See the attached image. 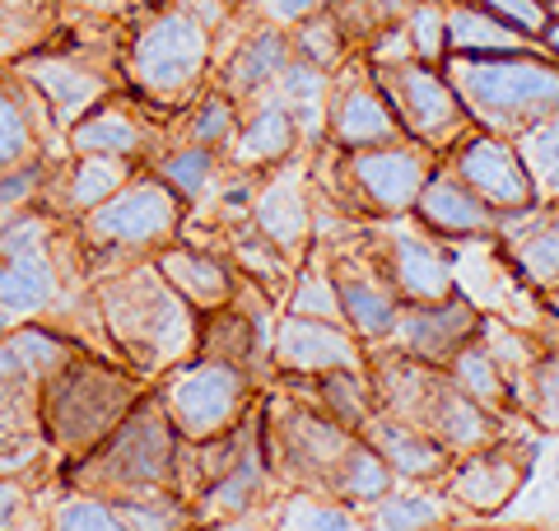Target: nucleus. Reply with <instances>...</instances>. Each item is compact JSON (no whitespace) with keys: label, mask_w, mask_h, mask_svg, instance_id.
Returning <instances> with one entry per match:
<instances>
[{"label":"nucleus","mask_w":559,"mask_h":531,"mask_svg":"<svg viewBox=\"0 0 559 531\" xmlns=\"http://www.w3.org/2000/svg\"><path fill=\"white\" fill-rule=\"evenodd\" d=\"M224 0H150L121 24L117 75L150 113L173 117L215 80L219 24H229Z\"/></svg>","instance_id":"1"},{"label":"nucleus","mask_w":559,"mask_h":531,"mask_svg":"<svg viewBox=\"0 0 559 531\" xmlns=\"http://www.w3.org/2000/svg\"><path fill=\"white\" fill-rule=\"evenodd\" d=\"M94 304L108 350L145 382L164 378L168 368L197 354L201 312L182 294H173L168 280L154 271V261H135L112 275H98Z\"/></svg>","instance_id":"2"},{"label":"nucleus","mask_w":559,"mask_h":531,"mask_svg":"<svg viewBox=\"0 0 559 531\" xmlns=\"http://www.w3.org/2000/svg\"><path fill=\"white\" fill-rule=\"evenodd\" d=\"M150 392V382L131 374L121 359L80 350L43 382V438L51 452V467H66L75 457L94 452L108 438L127 411Z\"/></svg>","instance_id":"3"},{"label":"nucleus","mask_w":559,"mask_h":531,"mask_svg":"<svg viewBox=\"0 0 559 531\" xmlns=\"http://www.w3.org/2000/svg\"><path fill=\"white\" fill-rule=\"evenodd\" d=\"M182 224H187L182 197H173L150 168H140L121 191H112L103 205H94L90 215L70 224V234H75L84 271H90V280H98L121 271V266L150 261L159 247L182 238Z\"/></svg>","instance_id":"4"},{"label":"nucleus","mask_w":559,"mask_h":531,"mask_svg":"<svg viewBox=\"0 0 559 531\" xmlns=\"http://www.w3.org/2000/svg\"><path fill=\"white\" fill-rule=\"evenodd\" d=\"M448 84L457 88L462 108L476 131L513 140L536 121L559 113V66L540 51H518V57H448Z\"/></svg>","instance_id":"5"},{"label":"nucleus","mask_w":559,"mask_h":531,"mask_svg":"<svg viewBox=\"0 0 559 531\" xmlns=\"http://www.w3.org/2000/svg\"><path fill=\"white\" fill-rule=\"evenodd\" d=\"M173 462H178V429L164 415V405L154 401V392H145L94 452L66 462L57 481L108 494V499H117V494H159L173 489Z\"/></svg>","instance_id":"6"},{"label":"nucleus","mask_w":559,"mask_h":531,"mask_svg":"<svg viewBox=\"0 0 559 531\" xmlns=\"http://www.w3.org/2000/svg\"><path fill=\"white\" fill-rule=\"evenodd\" d=\"M94 33L98 28L61 24L43 47H33V51H24V57H14L5 66L10 75L33 94V103H38L43 117H47V127L61 140L84 113L98 108L103 98L121 88L117 51H98Z\"/></svg>","instance_id":"7"},{"label":"nucleus","mask_w":559,"mask_h":531,"mask_svg":"<svg viewBox=\"0 0 559 531\" xmlns=\"http://www.w3.org/2000/svg\"><path fill=\"white\" fill-rule=\"evenodd\" d=\"M150 392L164 405V415L173 420L178 438L229 434L261 401V387L252 382L248 368L215 359V354H191L178 368H168L164 378H154Z\"/></svg>","instance_id":"8"},{"label":"nucleus","mask_w":559,"mask_h":531,"mask_svg":"<svg viewBox=\"0 0 559 531\" xmlns=\"http://www.w3.org/2000/svg\"><path fill=\"white\" fill-rule=\"evenodd\" d=\"M257 411H261V442H266L271 481L326 494L331 471H336L345 448L355 442V434L341 429L308 397H294V392H271L266 401H257Z\"/></svg>","instance_id":"9"},{"label":"nucleus","mask_w":559,"mask_h":531,"mask_svg":"<svg viewBox=\"0 0 559 531\" xmlns=\"http://www.w3.org/2000/svg\"><path fill=\"white\" fill-rule=\"evenodd\" d=\"M373 80L388 98V108L396 117V127L406 140H415L419 150H429L433 158L448 154L471 127V117L462 108L457 88L448 84L443 66H429V61H388V66H373Z\"/></svg>","instance_id":"10"},{"label":"nucleus","mask_w":559,"mask_h":531,"mask_svg":"<svg viewBox=\"0 0 559 531\" xmlns=\"http://www.w3.org/2000/svg\"><path fill=\"white\" fill-rule=\"evenodd\" d=\"M429 173H433L429 150H419L415 140H392V145L378 150L341 154L336 187L345 210H364V215L378 220H406Z\"/></svg>","instance_id":"11"},{"label":"nucleus","mask_w":559,"mask_h":531,"mask_svg":"<svg viewBox=\"0 0 559 531\" xmlns=\"http://www.w3.org/2000/svg\"><path fill=\"white\" fill-rule=\"evenodd\" d=\"M0 475L57 481L47 438H43V382L28 374L10 331L0 335Z\"/></svg>","instance_id":"12"},{"label":"nucleus","mask_w":559,"mask_h":531,"mask_svg":"<svg viewBox=\"0 0 559 531\" xmlns=\"http://www.w3.org/2000/svg\"><path fill=\"white\" fill-rule=\"evenodd\" d=\"M536 462V442H518V438H495L485 448L452 457V467L443 475V499L457 504L471 518H499L503 508L518 499V489L527 485Z\"/></svg>","instance_id":"13"},{"label":"nucleus","mask_w":559,"mask_h":531,"mask_svg":"<svg viewBox=\"0 0 559 531\" xmlns=\"http://www.w3.org/2000/svg\"><path fill=\"white\" fill-rule=\"evenodd\" d=\"M248 224L285 257H294V261L308 257L312 238H318V182H312V173L299 164V154L257 177Z\"/></svg>","instance_id":"14"},{"label":"nucleus","mask_w":559,"mask_h":531,"mask_svg":"<svg viewBox=\"0 0 559 531\" xmlns=\"http://www.w3.org/2000/svg\"><path fill=\"white\" fill-rule=\"evenodd\" d=\"M373 243H378L373 261L382 266V275H388L392 294L401 298V308L406 304H439V298L457 294V261H452L448 243L425 234L415 220L411 224L392 220Z\"/></svg>","instance_id":"15"},{"label":"nucleus","mask_w":559,"mask_h":531,"mask_svg":"<svg viewBox=\"0 0 559 531\" xmlns=\"http://www.w3.org/2000/svg\"><path fill=\"white\" fill-rule=\"evenodd\" d=\"M164 145L168 131L159 113H150L127 88L108 94L98 108H90L66 131V154H108V158H127L135 168H150V158Z\"/></svg>","instance_id":"16"},{"label":"nucleus","mask_w":559,"mask_h":531,"mask_svg":"<svg viewBox=\"0 0 559 531\" xmlns=\"http://www.w3.org/2000/svg\"><path fill=\"white\" fill-rule=\"evenodd\" d=\"M326 140H331V145H336L341 154L378 150V145H392V140H406L364 57H359V61H345L336 75H331V94H326Z\"/></svg>","instance_id":"17"},{"label":"nucleus","mask_w":559,"mask_h":531,"mask_svg":"<svg viewBox=\"0 0 559 531\" xmlns=\"http://www.w3.org/2000/svg\"><path fill=\"white\" fill-rule=\"evenodd\" d=\"M271 368L280 378H322V374H341V368H369V354H364V345L345 322L275 312Z\"/></svg>","instance_id":"18"},{"label":"nucleus","mask_w":559,"mask_h":531,"mask_svg":"<svg viewBox=\"0 0 559 531\" xmlns=\"http://www.w3.org/2000/svg\"><path fill=\"white\" fill-rule=\"evenodd\" d=\"M448 168L462 177V182L476 191L485 205H495L499 215L503 210H527L536 205V187H532V173L522 164V154L513 140L503 135H489V131H466L457 145L448 150Z\"/></svg>","instance_id":"19"},{"label":"nucleus","mask_w":559,"mask_h":531,"mask_svg":"<svg viewBox=\"0 0 559 531\" xmlns=\"http://www.w3.org/2000/svg\"><path fill=\"white\" fill-rule=\"evenodd\" d=\"M480 322H485L480 308L457 290V294L439 298V304H406L396 317L392 335H388V345L396 354H406V359L443 374L452 354L480 335Z\"/></svg>","instance_id":"20"},{"label":"nucleus","mask_w":559,"mask_h":531,"mask_svg":"<svg viewBox=\"0 0 559 531\" xmlns=\"http://www.w3.org/2000/svg\"><path fill=\"white\" fill-rule=\"evenodd\" d=\"M331 280H336V298H341V322L355 331V341L369 345H388V335L401 317V298L392 294L382 266L373 252H341L331 257Z\"/></svg>","instance_id":"21"},{"label":"nucleus","mask_w":559,"mask_h":531,"mask_svg":"<svg viewBox=\"0 0 559 531\" xmlns=\"http://www.w3.org/2000/svg\"><path fill=\"white\" fill-rule=\"evenodd\" d=\"M266 485H271V462H266V442H261V411H252L248 424H242V442H238V457L229 462V471L187 504L191 527L205 531V527L238 522L242 512H252L261 504Z\"/></svg>","instance_id":"22"},{"label":"nucleus","mask_w":559,"mask_h":531,"mask_svg":"<svg viewBox=\"0 0 559 531\" xmlns=\"http://www.w3.org/2000/svg\"><path fill=\"white\" fill-rule=\"evenodd\" d=\"M411 220L425 228V234L443 238V243H471V238H495L499 234V210L485 205L476 191L452 168H439L425 177V187H419V197L411 205Z\"/></svg>","instance_id":"23"},{"label":"nucleus","mask_w":559,"mask_h":531,"mask_svg":"<svg viewBox=\"0 0 559 531\" xmlns=\"http://www.w3.org/2000/svg\"><path fill=\"white\" fill-rule=\"evenodd\" d=\"M140 168L127 164V158H108V154H66L51 164L47 177V197L43 210H51L61 224H75L80 215H90L94 205H103L131 182Z\"/></svg>","instance_id":"24"},{"label":"nucleus","mask_w":559,"mask_h":531,"mask_svg":"<svg viewBox=\"0 0 559 531\" xmlns=\"http://www.w3.org/2000/svg\"><path fill=\"white\" fill-rule=\"evenodd\" d=\"M289 57H294L289 28H280V24L266 20V24H257V28L242 33V38L215 61V80H210V84H219L224 94L238 103V108H248L252 98L271 94V84L280 80V70L289 66Z\"/></svg>","instance_id":"25"},{"label":"nucleus","mask_w":559,"mask_h":531,"mask_svg":"<svg viewBox=\"0 0 559 531\" xmlns=\"http://www.w3.org/2000/svg\"><path fill=\"white\" fill-rule=\"evenodd\" d=\"M154 271H159L173 294H182L191 308H197L201 317L224 308L234 298V285H238V271L229 261H224V252H215L210 243H191L187 234L173 238L168 247H159V252L150 257Z\"/></svg>","instance_id":"26"},{"label":"nucleus","mask_w":559,"mask_h":531,"mask_svg":"<svg viewBox=\"0 0 559 531\" xmlns=\"http://www.w3.org/2000/svg\"><path fill=\"white\" fill-rule=\"evenodd\" d=\"M495 238L509 243L518 280H527L540 294L559 290V205L536 201L527 210H503Z\"/></svg>","instance_id":"27"},{"label":"nucleus","mask_w":559,"mask_h":531,"mask_svg":"<svg viewBox=\"0 0 559 531\" xmlns=\"http://www.w3.org/2000/svg\"><path fill=\"white\" fill-rule=\"evenodd\" d=\"M299 150H304V140H299L289 108L275 94H261L242 108L238 131L229 140V150H224V164L238 173H266L275 164H285V158H294Z\"/></svg>","instance_id":"28"},{"label":"nucleus","mask_w":559,"mask_h":531,"mask_svg":"<svg viewBox=\"0 0 559 531\" xmlns=\"http://www.w3.org/2000/svg\"><path fill=\"white\" fill-rule=\"evenodd\" d=\"M38 158H66V140L47 127L28 88L0 66V173L28 168Z\"/></svg>","instance_id":"29"},{"label":"nucleus","mask_w":559,"mask_h":531,"mask_svg":"<svg viewBox=\"0 0 559 531\" xmlns=\"http://www.w3.org/2000/svg\"><path fill=\"white\" fill-rule=\"evenodd\" d=\"M359 434L382 452V462L392 467L396 485H439L452 467V457L439 438H429L419 424L396 420L388 411H373V420L364 424Z\"/></svg>","instance_id":"30"},{"label":"nucleus","mask_w":559,"mask_h":531,"mask_svg":"<svg viewBox=\"0 0 559 531\" xmlns=\"http://www.w3.org/2000/svg\"><path fill=\"white\" fill-rule=\"evenodd\" d=\"M415 424L429 438H439L443 448H448V457H466V452L485 448V442L503 438V420L489 415L485 405H476L471 397H462L448 378L433 382V392L425 397V405H419Z\"/></svg>","instance_id":"31"},{"label":"nucleus","mask_w":559,"mask_h":531,"mask_svg":"<svg viewBox=\"0 0 559 531\" xmlns=\"http://www.w3.org/2000/svg\"><path fill=\"white\" fill-rule=\"evenodd\" d=\"M443 24H448V57H518V51H540L532 38H522L518 28L495 20L476 0H443Z\"/></svg>","instance_id":"32"},{"label":"nucleus","mask_w":559,"mask_h":531,"mask_svg":"<svg viewBox=\"0 0 559 531\" xmlns=\"http://www.w3.org/2000/svg\"><path fill=\"white\" fill-rule=\"evenodd\" d=\"M396 489V475L392 467L382 462V452L373 448L364 434H355V442L345 448V457L336 462V471H331V481H326V499H336L341 508H373L382 494H392Z\"/></svg>","instance_id":"33"},{"label":"nucleus","mask_w":559,"mask_h":531,"mask_svg":"<svg viewBox=\"0 0 559 531\" xmlns=\"http://www.w3.org/2000/svg\"><path fill=\"white\" fill-rule=\"evenodd\" d=\"M443 378L457 387L462 397H471L476 405H485L489 415H509V411H518V401H513V382H509V374L499 368V359L489 354V345L480 341H466L457 354L448 359V368H443Z\"/></svg>","instance_id":"34"},{"label":"nucleus","mask_w":559,"mask_h":531,"mask_svg":"<svg viewBox=\"0 0 559 531\" xmlns=\"http://www.w3.org/2000/svg\"><path fill=\"white\" fill-rule=\"evenodd\" d=\"M238 117H242L238 103L224 94L219 84H205L187 108H178L168 117L173 121L168 140H182V145H201V150L224 154L229 150V140H234V131H238Z\"/></svg>","instance_id":"35"},{"label":"nucleus","mask_w":559,"mask_h":531,"mask_svg":"<svg viewBox=\"0 0 559 531\" xmlns=\"http://www.w3.org/2000/svg\"><path fill=\"white\" fill-rule=\"evenodd\" d=\"M150 173L173 191L182 197V205H201L210 191H215L219 173H224V154L215 150H201V145H182V140H168V145L150 158Z\"/></svg>","instance_id":"36"},{"label":"nucleus","mask_w":559,"mask_h":531,"mask_svg":"<svg viewBox=\"0 0 559 531\" xmlns=\"http://www.w3.org/2000/svg\"><path fill=\"white\" fill-rule=\"evenodd\" d=\"M289 382H308L312 387V405L322 415H331L341 429L359 434L364 424L373 420L378 401H373V382H369V368H341V374H322V378H289Z\"/></svg>","instance_id":"37"},{"label":"nucleus","mask_w":559,"mask_h":531,"mask_svg":"<svg viewBox=\"0 0 559 531\" xmlns=\"http://www.w3.org/2000/svg\"><path fill=\"white\" fill-rule=\"evenodd\" d=\"M43 531H127V522L108 494L57 481V494L43 504Z\"/></svg>","instance_id":"38"},{"label":"nucleus","mask_w":559,"mask_h":531,"mask_svg":"<svg viewBox=\"0 0 559 531\" xmlns=\"http://www.w3.org/2000/svg\"><path fill=\"white\" fill-rule=\"evenodd\" d=\"M61 28L57 0H0V66L43 47Z\"/></svg>","instance_id":"39"},{"label":"nucleus","mask_w":559,"mask_h":531,"mask_svg":"<svg viewBox=\"0 0 559 531\" xmlns=\"http://www.w3.org/2000/svg\"><path fill=\"white\" fill-rule=\"evenodd\" d=\"M280 308L299 312V317H322V322H341V298H336V280H331V257H318L308 247V257L299 261V271H294Z\"/></svg>","instance_id":"40"},{"label":"nucleus","mask_w":559,"mask_h":531,"mask_svg":"<svg viewBox=\"0 0 559 531\" xmlns=\"http://www.w3.org/2000/svg\"><path fill=\"white\" fill-rule=\"evenodd\" d=\"M369 512L373 531H439L448 522V499L433 489H392Z\"/></svg>","instance_id":"41"},{"label":"nucleus","mask_w":559,"mask_h":531,"mask_svg":"<svg viewBox=\"0 0 559 531\" xmlns=\"http://www.w3.org/2000/svg\"><path fill=\"white\" fill-rule=\"evenodd\" d=\"M518 405L532 415L540 434L559 429V350H536V359L527 364V374L518 378Z\"/></svg>","instance_id":"42"},{"label":"nucleus","mask_w":559,"mask_h":531,"mask_svg":"<svg viewBox=\"0 0 559 531\" xmlns=\"http://www.w3.org/2000/svg\"><path fill=\"white\" fill-rule=\"evenodd\" d=\"M513 145L532 173L536 197L546 205H559V113L536 121V127H527L522 135H513Z\"/></svg>","instance_id":"43"},{"label":"nucleus","mask_w":559,"mask_h":531,"mask_svg":"<svg viewBox=\"0 0 559 531\" xmlns=\"http://www.w3.org/2000/svg\"><path fill=\"white\" fill-rule=\"evenodd\" d=\"M289 47H294V57L299 61H312V66H322V70H336L349 61V38H345V28L331 20V10H318V14H308V20H299L289 28Z\"/></svg>","instance_id":"44"},{"label":"nucleus","mask_w":559,"mask_h":531,"mask_svg":"<svg viewBox=\"0 0 559 531\" xmlns=\"http://www.w3.org/2000/svg\"><path fill=\"white\" fill-rule=\"evenodd\" d=\"M117 512L127 531H197L191 527V508L173 489L159 494H117Z\"/></svg>","instance_id":"45"},{"label":"nucleus","mask_w":559,"mask_h":531,"mask_svg":"<svg viewBox=\"0 0 559 531\" xmlns=\"http://www.w3.org/2000/svg\"><path fill=\"white\" fill-rule=\"evenodd\" d=\"M401 24H406V38L415 61L443 66L448 61V24H443V0H411L401 10Z\"/></svg>","instance_id":"46"},{"label":"nucleus","mask_w":559,"mask_h":531,"mask_svg":"<svg viewBox=\"0 0 559 531\" xmlns=\"http://www.w3.org/2000/svg\"><path fill=\"white\" fill-rule=\"evenodd\" d=\"M51 164H57V158H38V164H28V168L0 173V224H10L14 215H24L33 205H43Z\"/></svg>","instance_id":"47"},{"label":"nucleus","mask_w":559,"mask_h":531,"mask_svg":"<svg viewBox=\"0 0 559 531\" xmlns=\"http://www.w3.org/2000/svg\"><path fill=\"white\" fill-rule=\"evenodd\" d=\"M145 5L150 0H57L61 24L70 28H121Z\"/></svg>","instance_id":"48"},{"label":"nucleus","mask_w":559,"mask_h":531,"mask_svg":"<svg viewBox=\"0 0 559 531\" xmlns=\"http://www.w3.org/2000/svg\"><path fill=\"white\" fill-rule=\"evenodd\" d=\"M476 5H485L495 20H503L509 28H518L522 38H540L546 33V24L555 20V10H550V0H476Z\"/></svg>","instance_id":"49"},{"label":"nucleus","mask_w":559,"mask_h":531,"mask_svg":"<svg viewBox=\"0 0 559 531\" xmlns=\"http://www.w3.org/2000/svg\"><path fill=\"white\" fill-rule=\"evenodd\" d=\"M38 508V481L33 475H0V531H24Z\"/></svg>","instance_id":"50"},{"label":"nucleus","mask_w":559,"mask_h":531,"mask_svg":"<svg viewBox=\"0 0 559 531\" xmlns=\"http://www.w3.org/2000/svg\"><path fill=\"white\" fill-rule=\"evenodd\" d=\"M261 10H266V20L280 24V28H294L299 20H308V14L326 10V0H257Z\"/></svg>","instance_id":"51"},{"label":"nucleus","mask_w":559,"mask_h":531,"mask_svg":"<svg viewBox=\"0 0 559 531\" xmlns=\"http://www.w3.org/2000/svg\"><path fill=\"white\" fill-rule=\"evenodd\" d=\"M308 531H355V512L341 508L336 499H326L312 508V518H308Z\"/></svg>","instance_id":"52"},{"label":"nucleus","mask_w":559,"mask_h":531,"mask_svg":"<svg viewBox=\"0 0 559 531\" xmlns=\"http://www.w3.org/2000/svg\"><path fill=\"white\" fill-rule=\"evenodd\" d=\"M536 47L546 51V57H550V61L559 66V14H555L550 24H546V33H540V38H536Z\"/></svg>","instance_id":"53"},{"label":"nucleus","mask_w":559,"mask_h":531,"mask_svg":"<svg viewBox=\"0 0 559 531\" xmlns=\"http://www.w3.org/2000/svg\"><path fill=\"white\" fill-rule=\"evenodd\" d=\"M546 304H550V312H555V322H559V290H550V294H546ZM555 350H559V345H555Z\"/></svg>","instance_id":"54"},{"label":"nucleus","mask_w":559,"mask_h":531,"mask_svg":"<svg viewBox=\"0 0 559 531\" xmlns=\"http://www.w3.org/2000/svg\"><path fill=\"white\" fill-rule=\"evenodd\" d=\"M10 327H14V317H10V312H0V335H5Z\"/></svg>","instance_id":"55"},{"label":"nucleus","mask_w":559,"mask_h":531,"mask_svg":"<svg viewBox=\"0 0 559 531\" xmlns=\"http://www.w3.org/2000/svg\"><path fill=\"white\" fill-rule=\"evenodd\" d=\"M550 475H555V481H559V452H555V471H550Z\"/></svg>","instance_id":"56"},{"label":"nucleus","mask_w":559,"mask_h":531,"mask_svg":"<svg viewBox=\"0 0 559 531\" xmlns=\"http://www.w3.org/2000/svg\"><path fill=\"white\" fill-rule=\"evenodd\" d=\"M503 531H532V527H503Z\"/></svg>","instance_id":"57"}]
</instances>
